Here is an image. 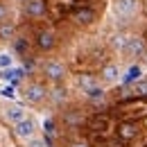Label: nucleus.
<instances>
[{
    "label": "nucleus",
    "mask_w": 147,
    "mask_h": 147,
    "mask_svg": "<svg viewBox=\"0 0 147 147\" xmlns=\"http://www.w3.org/2000/svg\"><path fill=\"white\" fill-rule=\"evenodd\" d=\"M43 73H45V77H48L50 82H61V79L66 77V66H63L61 61H57V59H50V61H45Z\"/></svg>",
    "instance_id": "obj_1"
},
{
    "label": "nucleus",
    "mask_w": 147,
    "mask_h": 147,
    "mask_svg": "<svg viewBox=\"0 0 147 147\" xmlns=\"http://www.w3.org/2000/svg\"><path fill=\"white\" fill-rule=\"evenodd\" d=\"M14 134L18 138H23V140H32L34 134H36V122L32 118H23L18 125H14Z\"/></svg>",
    "instance_id": "obj_2"
},
{
    "label": "nucleus",
    "mask_w": 147,
    "mask_h": 147,
    "mask_svg": "<svg viewBox=\"0 0 147 147\" xmlns=\"http://www.w3.org/2000/svg\"><path fill=\"white\" fill-rule=\"evenodd\" d=\"M127 57H145L147 48H145V41L140 36H129L127 45H125V50H122Z\"/></svg>",
    "instance_id": "obj_3"
},
{
    "label": "nucleus",
    "mask_w": 147,
    "mask_h": 147,
    "mask_svg": "<svg viewBox=\"0 0 147 147\" xmlns=\"http://www.w3.org/2000/svg\"><path fill=\"white\" fill-rule=\"evenodd\" d=\"M138 9V0H115V14L120 18H129L134 16Z\"/></svg>",
    "instance_id": "obj_4"
},
{
    "label": "nucleus",
    "mask_w": 147,
    "mask_h": 147,
    "mask_svg": "<svg viewBox=\"0 0 147 147\" xmlns=\"http://www.w3.org/2000/svg\"><path fill=\"white\" fill-rule=\"evenodd\" d=\"M115 134H118V138L120 140H134L136 136H138V125L136 122H120L118 129H115Z\"/></svg>",
    "instance_id": "obj_5"
},
{
    "label": "nucleus",
    "mask_w": 147,
    "mask_h": 147,
    "mask_svg": "<svg viewBox=\"0 0 147 147\" xmlns=\"http://www.w3.org/2000/svg\"><path fill=\"white\" fill-rule=\"evenodd\" d=\"M45 95H48V91H45V86H41V84H30V86L25 88V100H27L30 104H38Z\"/></svg>",
    "instance_id": "obj_6"
},
{
    "label": "nucleus",
    "mask_w": 147,
    "mask_h": 147,
    "mask_svg": "<svg viewBox=\"0 0 147 147\" xmlns=\"http://www.w3.org/2000/svg\"><path fill=\"white\" fill-rule=\"evenodd\" d=\"M45 9H48V5H45V0H27L25 2V11H27V16H43L45 14Z\"/></svg>",
    "instance_id": "obj_7"
},
{
    "label": "nucleus",
    "mask_w": 147,
    "mask_h": 147,
    "mask_svg": "<svg viewBox=\"0 0 147 147\" xmlns=\"http://www.w3.org/2000/svg\"><path fill=\"white\" fill-rule=\"evenodd\" d=\"M55 43H57V38H55V34H52L50 30H43V32L36 34V45L41 50H52Z\"/></svg>",
    "instance_id": "obj_8"
},
{
    "label": "nucleus",
    "mask_w": 147,
    "mask_h": 147,
    "mask_svg": "<svg viewBox=\"0 0 147 147\" xmlns=\"http://www.w3.org/2000/svg\"><path fill=\"white\" fill-rule=\"evenodd\" d=\"M93 18H95V14H93V9H88V7H82V9H77V11L73 14V20L82 23V25L93 23Z\"/></svg>",
    "instance_id": "obj_9"
},
{
    "label": "nucleus",
    "mask_w": 147,
    "mask_h": 147,
    "mask_svg": "<svg viewBox=\"0 0 147 147\" xmlns=\"http://www.w3.org/2000/svg\"><path fill=\"white\" fill-rule=\"evenodd\" d=\"M23 118H25V111L20 109V107H9V109L5 111V120H9L11 125H18Z\"/></svg>",
    "instance_id": "obj_10"
},
{
    "label": "nucleus",
    "mask_w": 147,
    "mask_h": 147,
    "mask_svg": "<svg viewBox=\"0 0 147 147\" xmlns=\"http://www.w3.org/2000/svg\"><path fill=\"white\" fill-rule=\"evenodd\" d=\"M102 79L104 82H118V75H120V70H118V66L115 63H109V66H104L102 68Z\"/></svg>",
    "instance_id": "obj_11"
},
{
    "label": "nucleus",
    "mask_w": 147,
    "mask_h": 147,
    "mask_svg": "<svg viewBox=\"0 0 147 147\" xmlns=\"http://www.w3.org/2000/svg\"><path fill=\"white\" fill-rule=\"evenodd\" d=\"M140 75H143V68L136 63V66H129L127 75H125V84H136V82H140Z\"/></svg>",
    "instance_id": "obj_12"
},
{
    "label": "nucleus",
    "mask_w": 147,
    "mask_h": 147,
    "mask_svg": "<svg viewBox=\"0 0 147 147\" xmlns=\"http://www.w3.org/2000/svg\"><path fill=\"white\" fill-rule=\"evenodd\" d=\"M14 34H16L14 25H11L9 20H2V23H0V38H2V41H11Z\"/></svg>",
    "instance_id": "obj_13"
},
{
    "label": "nucleus",
    "mask_w": 147,
    "mask_h": 147,
    "mask_svg": "<svg viewBox=\"0 0 147 147\" xmlns=\"http://www.w3.org/2000/svg\"><path fill=\"white\" fill-rule=\"evenodd\" d=\"M86 97H88V100H102V97H104V91H102L100 86H91V88H86Z\"/></svg>",
    "instance_id": "obj_14"
},
{
    "label": "nucleus",
    "mask_w": 147,
    "mask_h": 147,
    "mask_svg": "<svg viewBox=\"0 0 147 147\" xmlns=\"http://www.w3.org/2000/svg\"><path fill=\"white\" fill-rule=\"evenodd\" d=\"M127 41H129L127 34H115V36H113V45H115V48H120V50H125Z\"/></svg>",
    "instance_id": "obj_15"
},
{
    "label": "nucleus",
    "mask_w": 147,
    "mask_h": 147,
    "mask_svg": "<svg viewBox=\"0 0 147 147\" xmlns=\"http://www.w3.org/2000/svg\"><path fill=\"white\" fill-rule=\"evenodd\" d=\"M134 93L136 95H147V82H136L134 84Z\"/></svg>",
    "instance_id": "obj_16"
},
{
    "label": "nucleus",
    "mask_w": 147,
    "mask_h": 147,
    "mask_svg": "<svg viewBox=\"0 0 147 147\" xmlns=\"http://www.w3.org/2000/svg\"><path fill=\"white\" fill-rule=\"evenodd\" d=\"M9 66H11V57L7 55V52L0 55V70H5V68H9Z\"/></svg>",
    "instance_id": "obj_17"
},
{
    "label": "nucleus",
    "mask_w": 147,
    "mask_h": 147,
    "mask_svg": "<svg viewBox=\"0 0 147 147\" xmlns=\"http://www.w3.org/2000/svg\"><path fill=\"white\" fill-rule=\"evenodd\" d=\"M52 100H55L57 104H59L61 100H66V91H61V88H55V91H52Z\"/></svg>",
    "instance_id": "obj_18"
},
{
    "label": "nucleus",
    "mask_w": 147,
    "mask_h": 147,
    "mask_svg": "<svg viewBox=\"0 0 147 147\" xmlns=\"http://www.w3.org/2000/svg\"><path fill=\"white\" fill-rule=\"evenodd\" d=\"M43 129H45V136H52V134H55V122L48 118V120L43 122Z\"/></svg>",
    "instance_id": "obj_19"
},
{
    "label": "nucleus",
    "mask_w": 147,
    "mask_h": 147,
    "mask_svg": "<svg viewBox=\"0 0 147 147\" xmlns=\"http://www.w3.org/2000/svg\"><path fill=\"white\" fill-rule=\"evenodd\" d=\"M0 95H5V97H9V100H11V97H14V86H5V88L0 91Z\"/></svg>",
    "instance_id": "obj_20"
},
{
    "label": "nucleus",
    "mask_w": 147,
    "mask_h": 147,
    "mask_svg": "<svg viewBox=\"0 0 147 147\" xmlns=\"http://www.w3.org/2000/svg\"><path fill=\"white\" fill-rule=\"evenodd\" d=\"M79 84H82L84 88H91V86H93V82L88 79V77H84V79H79Z\"/></svg>",
    "instance_id": "obj_21"
},
{
    "label": "nucleus",
    "mask_w": 147,
    "mask_h": 147,
    "mask_svg": "<svg viewBox=\"0 0 147 147\" xmlns=\"http://www.w3.org/2000/svg\"><path fill=\"white\" fill-rule=\"evenodd\" d=\"M43 145H45V140H43V143H41V140H30V147H43Z\"/></svg>",
    "instance_id": "obj_22"
},
{
    "label": "nucleus",
    "mask_w": 147,
    "mask_h": 147,
    "mask_svg": "<svg viewBox=\"0 0 147 147\" xmlns=\"http://www.w3.org/2000/svg\"><path fill=\"white\" fill-rule=\"evenodd\" d=\"M5 16H7V7H5V5H0V23L5 20Z\"/></svg>",
    "instance_id": "obj_23"
},
{
    "label": "nucleus",
    "mask_w": 147,
    "mask_h": 147,
    "mask_svg": "<svg viewBox=\"0 0 147 147\" xmlns=\"http://www.w3.org/2000/svg\"><path fill=\"white\" fill-rule=\"evenodd\" d=\"M70 147H88V145H86V143H73Z\"/></svg>",
    "instance_id": "obj_24"
},
{
    "label": "nucleus",
    "mask_w": 147,
    "mask_h": 147,
    "mask_svg": "<svg viewBox=\"0 0 147 147\" xmlns=\"http://www.w3.org/2000/svg\"><path fill=\"white\" fill-rule=\"evenodd\" d=\"M145 61H147V57H145Z\"/></svg>",
    "instance_id": "obj_25"
},
{
    "label": "nucleus",
    "mask_w": 147,
    "mask_h": 147,
    "mask_svg": "<svg viewBox=\"0 0 147 147\" xmlns=\"http://www.w3.org/2000/svg\"><path fill=\"white\" fill-rule=\"evenodd\" d=\"M25 2H27V0H25Z\"/></svg>",
    "instance_id": "obj_26"
}]
</instances>
